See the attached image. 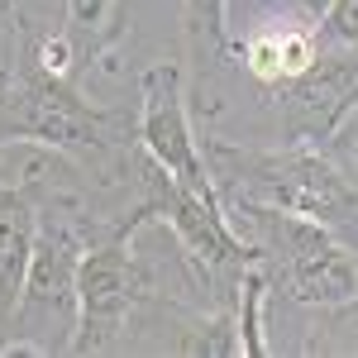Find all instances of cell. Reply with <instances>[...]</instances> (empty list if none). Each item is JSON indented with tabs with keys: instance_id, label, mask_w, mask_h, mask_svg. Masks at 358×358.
<instances>
[{
	"instance_id": "obj_15",
	"label": "cell",
	"mask_w": 358,
	"mask_h": 358,
	"mask_svg": "<svg viewBox=\"0 0 358 358\" xmlns=\"http://www.w3.org/2000/svg\"><path fill=\"white\" fill-rule=\"evenodd\" d=\"M320 153H325V158H334V163H339L358 182V106L344 115V124H339V129L320 143Z\"/></svg>"
},
{
	"instance_id": "obj_1",
	"label": "cell",
	"mask_w": 358,
	"mask_h": 358,
	"mask_svg": "<svg viewBox=\"0 0 358 358\" xmlns=\"http://www.w3.org/2000/svg\"><path fill=\"white\" fill-rule=\"evenodd\" d=\"M5 143H38L82 163H124L129 148V115L86 101L77 77L48 67L43 34L20 24L15 67L0 72V148Z\"/></svg>"
},
{
	"instance_id": "obj_7",
	"label": "cell",
	"mask_w": 358,
	"mask_h": 358,
	"mask_svg": "<svg viewBox=\"0 0 358 358\" xmlns=\"http://www.w3.org/2000/svg\"><path fill=\"white\" fill-rule=\"evenodd\" d=\"M282 143L320 148L358 106V43H325L301 77L268 86Z\"/></svg>"
},
{
	"instance_id": "obj_8",
	"label": "cell",
	"mask_w": 358,
	"mask_h": 358,
	"mask_svg": "<svg viewBox=\"0 0 358 358\" xmlns=\"http://www.w3.org/2000/svg\"><path fill=\"white\" fill-rule=\"evenodd\" d=\"M325 38H320V15L292 5V0H273V15L253 20L244 43H234V57L244 62V72L263 86H282L301 77L306 67L320 57Z\"/></svg>"
},
{
	"instance_id": "obj_17",
	"label": "cell",
	"mask_w": 358,
	"mask_h": 358,
	"mask_svg": "<svg viewBox=\"0 0 358 358\" xmlns=\"http://www.w3.org/2000/svg\"><path fill=\"white\" fill-rule=\"evenodd\" d=\"M292 5H306V10H315V15H325V5H330V0H292Z\"/></svg>"
},
{
	"instance_id": "obj_4",
	"label": "cell",
	"mask_w": 358,
	"mask_h": 358,
	"mask_svg": "<svg viewBox=\"0 0 358 358\" xmlns=\"http://www.w3.org/2000/svg\"><path fill=\"white\" fill-rule=\"evenodd\" d=\"M138 201L148 206L153 224H167L172 239L182 248L187 268L196 282H220V277H239L248 263H258V248L234 229L224 201H206L192 187H182L167 167H158L148 153L138 163Z\"/></svg>"
},
{
	"instance_id": "obj_10",
	"label": "cell",
	"mask_w": 358,
	"mask_h": 358,
	"mask_svg": "<svg viewBox=\"0 0 358 358\" xmlns=\"http://www.w3.org/2000/svg\"><path fill=\"white\" fill-rule=\"evenodd\" d=\"M34 239H38V201L5 182V196H0V339L15 334V310L24 296Z\"/></svg>"
},
{
	"instance_id": "obj_12",
	"label": "cell",
	"mask_w": 358,
	"mask_h": 358,
	"mask_svg": "<svg viewBox=\"0 0 358 358\" xmlns=\"http://www.w3.org/2000/svg\"><path fill=\"white\" fill-rule=\"evenodd\" d=\"M182 34L196 67H220L234 53L229 43V0H182Z\"/></svg>"
},
{
	"instance_id": "obj_6",
	"label": "cell",
	"mask_w": 358,
	"mask_h": 358,
	"mask_svg": "<svg viewBox=\"0 0 358 358\" xmlns=\"http://www.w3.org/2000/svg\"><path fill=\"white\" fill-rule=\"evenodd\" d=\"M134 138L138 148L153 158L158 167H167L182 187H192L206 201H224L206 153H201V138L192 129V115H187V82H182V67L177 62H153L138 72V120H134Z\"/></svg>"
},
{
	"instance_id": "obj_9",
	"label": "cell",
	"mask_w": 358,
	"mask_h": 358,
	"mask_svg": "<svg viewBox=\"0 0 358 358\" xmlns=\"http://www.w3.org/2000/svg\"><path fill=\"white\" fill-rule=\"evenodd\" d=\"M268 287L282 292L287 301L320 306V310H344V306L358 301V258H354L349 244L334 239L330 248H320L310 258H296L287 268H273L268 273Z\"/></svg>"
},
{
	"instance_id": "obj_13",
	"label": "cell",
	"mask_w": 358,
	"mask_h": 358,
	"mask_svg": "<svg viewBox=\"0 0 358 358\" xmlns=\"http://www.w3.org/2000/svg\"><path fill=\"white\" fill-rule=\"evenodd\" d=\"M172 349L187 358H239V320L234 310H187L177 320V339Z\"/></svg>"
},
{
	"instance_id": "obj_14",
	"label": "cell",
	"mask_w": 358,
	"mask_h": 358,
	"mask_svg": "<svg viewBox=\"0 0 358 358\" xmlns=\"http://www.w3.org/2000/svg\"><path fill=\"white\" fill-rule=\"evenodd\" d=\"M234 320H239V354L244 358H263L273 354V344H268V334H263V310H268V296H273V287H268V273L258 268V263H248L239 282H234Z\"/></svg>"
},
{
	"instance_id": "obj_2",
	"label": "cell",
	"mask_w": 358,
	"mask_h": 358,
	"mask_svg": "<svg viewBox=\"0 0 358 358\" xmlns=\"http://www.w3.org/2000/svg\"><path fill=\"white\" fill-rule=\"evenodd\" d=\"M201 153L220 196L268 201V206L330 224L334 234L358 224V182L320 148H306V143L248 148V143L201 138Z\"/></svg>"
},
{
	"instance_id": "obj_3",
	"label": "cell",
	"mask_w": 358,
	"mask_h": 358,
	"mask_svg": "<svg viewBox=\"0 0 358 358\" xmlns=\"http://www.w3.org/2000/svg\"><path fill=\"white\" fill-rule=\"evenodd\" d=\"M153 224L148 206L134 201L115 224H96L86 215V253L77 273V334L72 354H110L120 349L134 315L153 301V273L134 253V234Z\"/></svg>"
},
{
	"instance_id": "obj_5",
	"label": "cell",
	"mask_w": 358,
	"mask_h": 358,
	"mask_svg": "<svg viewBox=\"0 0 358 358\" xmlns=\"http://www.w3.org/2000/svg\"><path fill=\"white\" fill-rule=\"evenodd\" d=\"M82 220H86V201L38 210V239H34V258H29L24 296L15 310V334L34 339L43 354H53V344L43 339L53 325L62 334H77V273H82V253H86Z\"/></svg>"
},
{
	"instance_id": "obj_16",
	"label": "cell",
	"mask_w": 358,
	"mask_h": 358,
	"mask_svg": "<svg viewBox=\"0 0 358 358\" xmlns=\"http://www.w3.org/2000/svg\"><path fill=\"white\" fill-rule=\"evenodd\" d=\"M320 38L325 43H358V0H330L325 5Z\"/></svg>"
},
{
	"instance_id": "obj_11",
	"label": "cell",
	"mask_w": 358,
	"mask_h": 358,
	"mask_svg": "<svg viewBox=\"0 0 358 358\" xmlns=\"http://www.w3.org/2000/svg\"><path fill=\"white\" fill-rule=\"evenodd\" d=\"M67 10V43H72V62H77V82L96 62H110L129 34V0H62Z\"/></svg>"
},
{
	"instance_id": "obj_18",
	"label": "cell",
	"mask_w": 358,
	"mask_h": 358,
	"mask_svg": "<svg viewBox=\"0 0 358 358\" xmlns=\"http://www.w3.org/2000/svg\"><path fill=\"white\" fill-rule=\"evenodd\" d=\"M10 5H15V0H0V20H5V15H10Z\"/></svg>"
}]
</instances>
